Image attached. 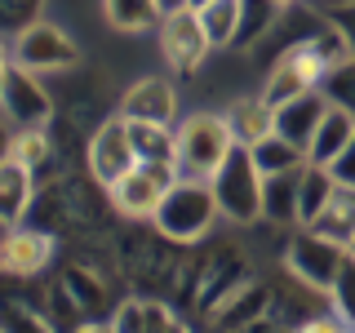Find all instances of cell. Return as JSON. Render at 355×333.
<instances>
[{
  "mask_svg": "<svg viewBox=\"0 0 355 333\" xmlns=\"http://www.w3.org/2000/svg\"><path fill=\"white\" fill-rule=\"evenodd\" d=\"M306 231H315V236H324V240L347 244V240L355 236V187H338V191H333V200L324 205V214L311 222Z\"/></svg>",
  "mask_w": 355,
  "mask_h": 333,
  "instance_id": "17",
  "label": "cell"
},
{
  "mask_svg": "<svg viewBox=\"0 0 355 333\" xmlns=\"http://www.w3.org/2000/svg\"><path fill=\"white\" fill-rule=\"evenodd\" d=\"M347 253H351V258H355V236H351V240H347Z\"/></svg>",
  "mask_w": 355,
  "mask_h": 333,
  "instance_id": "30",
  "label": "cell"
},
{
  "mask_svg": "<svg viewBox=\"0 0 355 333\" xmlns=\"http://www.w3.org/2000/svg\"><path fill=\"white\" fill-rule=\"evenodd\" d=\"M200 22H205L214 49H227L244 31V0H209V5H200Z\"/></svg>",
  "mask_w": 355,
  "mask_h": 333,
  "instance_id": "19",
  "label": "cell"
},
{
  "mask_svg": "<svg viewBox=\"0 0 355 333\" xmlns=\"http://www.w3.org/2000/svg\"><path fill=\"white\" fill-rule=\"evenodd\" d=\"M187 5H191V9H200V5H209V0H187Z\"/></svg>",
  "mask_w": 355,
  "mask_h": 333,
  "instance_id": "31",
  "label": "cell"
},
{
  "mask_svg": "<svg viewBox=\"0 0 355 333\" xmlns=\"http://www.w3.org/2000/svg\"><path fill=\"white\" fill-rule=\"evenodd\" d=\"M297 333H355V325L342 316H311V320H302Z\"/></svg>",
  "mask_w": 355,
  "mask_h": 333,
  "instance_id": "26",
  "label": "cell"
},
{
  "mask_svg": "<svg viewBox=\"0 0 355 333\" xmlns=\"http://www.w3.org/2000/svg\"><path fill=\"white\" fill-rule=\"evenodd\" d=\"M5 58L22 62L27 71H36V76H53V71H71V67L80 62V49H76V40L67 36L62 27L36 18V22H27V27L14 31Z\"/></svg>",
  "mask_w": 355,
  "mask_h": 333,
  "instance_id": "3",
  "label": "cell"
},
{
  "mask_svg": "<svg viewBox=\"0 0 355 333\" xmlns=\"http://www.w3.org/2000/svg\"><path fill=\"white\" fill-rule=\"evenodd\" d=\"M218 218H222V209H218V196H214L209 178H178L169 191H164L160 209H155V227L178 244L205 240Z\"/></svg>",
  "mask_w": 355,
  "mask_h": 333,
  "instance_id": "1",
  "label": "cell"
},
{
  "mask_svg": "<svg viewBox=\"0 0 355 333\" xmlns=\"http://www.w3.org/2000/svg\"><path fill=\"white\" fill-rule=\"evenodd\" d=\"M306 169V164H302ZM302 169L284 173H262V214L275 222H297V205H302Z\"/></svg>",
  "mask_w": 355,
  "mask_h": 333,
  "instance_id": "14",
  "label": "cell"
},
{
  "mask_svg": "<svg viewBox=\"0 0 355 333\" xmlns=\"http://www.w3.org/2000/svg\"><path fill=\"white\" fill-rule=\"evenodd\" d=\"M236 147L222 111H196L178 125V178H214Z\"/></svg>",
  "mask_w": 355,
  "mask_h": 333,
  "instance_id": "2",
  "label": "cell"
},
{
  "mask_svg": "<svg viewBox=\"0 0 355 333\" xmlns=\"http://www.w3.org/2000/svg\"><path fill=\"white\" fill-rule=\"evenodd\" d=\"M160 5H164V14H169V9H182L187 0H160Z\"/></svg>",
  "mask_w": 355,
  "mask_h": 333,
  "instance_id": "29",
  "label": "cell"
},
{
  "mask_svg": "<svg viewBox=\"0 0 355 333\" xmlns=\"http://www.w3.org/2000/svg\"><path fill=\"white\" fill-rule=\"evenodd\" d=\"M5 160L40 169V164L49 160V138H44V129H18L14 138H9V147H5Z\"/></svg>",
  "mask_w": 355,
  "mask_h": 333,
  "instance_id": "23",
  "label": "cell"
},
{
  "mask_svg": "<svg viewBox=\"0 0 355 333\" xmlns=\"http://www.w3.org/2000/svg\"><path fill=\"white\" fill-rule=\"evenodd\" d=\"M103 18H107V27L133 36V31L160 27V22H164V5H160V0H103Z\"/></svg>",
  "mask_w": 355,
  "mask_h": 333,
  "instance_id": "16",
  "label": "cell"
},
{
  "mask_svg": "<svg viewBox=\"0 0 355 333\" xmlns=\"http://www.w3.org/2000/svg\"><path fill=\"white\" fill-rule=\"evenodd\" d=\"M49 258H53V240L44 236V231H31V227H9L5 231V244H0V266H5L9 275L27 280V275L44 271Z\"/></svg>",
  "mask_w": 355,
  "mask_h": 333,
  "instance_id": "12",
  "label": "cell"
},
{
  "mask_svg": "<svg viewBox=\"0 0 355 333\" xmlns=\"http://www.w3.org/2000/svg\"><path fill=\"white\" fill-rule=\"evenodd\" d=\"M133 147H138V164H173L178 169V133L169 125H142L129 120Z\"/></svg>",
  "mask_w": 355,
  "mask_h": 333,
  "instance_id": "18",
  "label": "cell"
},
{
  "mask_svg": "<svg viewBox=\"0 0 355 333\" xmlns=\"http://www.w3.org/2000/svg\"><path fill=\"white\" fill-rule=\"evenodd\" d=\"M222 116H227L236 142H240V147H249V151L275 133V107H266L262 98H258V103H236L231 111H222Z\"/></svg>",
  "mask_w": 355,
  "mask_h": 333,
  "instance_id": "15",
  "label": "cell"
},
{
  "mask_svg": "<svg viewBox=\"0 0 355 333\" xmlns=\"http://www.w3.org/2000/svg\"><path fill=\"white\" fill-rule=\"evenodd\" d=\"M0 103H5V116L14 129H44L53 116L49 94L40 89L36 71H27L22 62L5 58V76H0Z\"/></svg>",
  "mask_w": 355,
  "mask_h": 333,
  "instance_id": "6",
  "label": "cell"
},
{
  "mask_svg": "<svg viewBox=\"0 0 355 333\" xmlns=\"http://www.w3.org/2000/svg\"><path fill=\"white\" fill-rule=\"evenodd\" d=\"M351 138H355V111L324 98V111H320L315 129H311V142H306V160L329 169V164L351 147Z\"/></svg>",
  "mask_w": 355,
  "mask_h": 333,
  "instance_id": "10",
  "label": "cell"
},
{
  "mask_svg": "<svg viewBox=\"0 0 355 333\" xmlns=\"http://www.w3.org/2000/svg\"><path fill=\"white\" fill-rule=\"evenodd\" d=\"M320 111H324V98H315V94L297 98V103H288V107L275 111V133L288 138V142H297V147H306L311 129H315V120H320Z\"/></svg>",
  "mask_w": 355,
  "mask_h": 333,
  "instance_id": "20",
  "label": "cell"
},
{
  "mask_svg": "<svg viewBox=\"0 0 355 333\" xmlns=\"http://www.w3.org/2000/svg\"><path fill=\"white\" fill-rule=\"evenodd\" d=\"M31 200H36V169H27L18 160H5L0 164V218H5V231L22 222Z\"/></svg>",
  "mask_w": 355,
  "mask_h": 333,
  "instance_id": "13",
  "label": "cell"
},
{
  "mask_svg": "<svg viewBox=\"0 0 355 333\" xmlns=\"http://www.w3.org/2000/svg\"><path fill=\"white\" fill-rule=\"evenodd\" d=\"M275 5H280V9H288V5H293V0H275Z\"/></svg>",
  "mask_w": 355,
  "mask_h": 333,
  "instance_id": "32",
  "label": "cell"
},
{
  "mask_svg": "<svg viewBox=\"0 0 355 333\" xmlns=\"http://www.w3.org/2000/svg\"><path fill=\"white\" fill-rule=\"evenodd\" d=\"M125 120H142V125H173L178 120V89L164 76H147V80L129 85L125 103H120Z\"/></svg>",
  "mask_w": 355,
  "mask_h": 333,
  "instance_id": "11",
  "label": "cell"
},
{
  "mask_svg": "<svg viewBox=\"0 0 355 333\" xmlns=\"http://www.w3.org/2000/svg\"><path fill=\"white\" fill-rule=\"evenodd\" d=\"M173 182H178L173 164H138L116 187H107V196L116 205V214L125 218H155V209H160V200Z\"/></svg>",
  "mask_w": 355,
  "mask_h": 333,
  "instance_id": "7",
  "label": "cell"
},
{
  "mask_svg": "<svg viewBox=\"0 0 355 333\" xmlns=\"http://www.w3.org/2000/svg\"><path fill=\"white\" fill-rule=\"evenodd\" d=\"M342 258H347V244L324 240V236H315V231H302V236L293 240V249H288V271L302 284L329 293L333 280H338V271H342Z\"/></svg>",
  "mask_w": 355,
  "mask_h": 333,
  "instance_id": "9",
  "label": "cell"
},
{
  "mask_svg": "<svg viewBox=\"0 0 355 333\" xmlns=\"http://www.w3.org/2000/svg\"><path fill=\"white\" fill-rule=\"evenodd\" d=\"M253 160H258L262 173H284V169H302V164H311L306 160V147L280 138V133H271L266 142H258V147H253Z\"/></svg>",
  "mask_w": 355,
  "mask_h": 333,
  "instance_id": "22",
  "label": "cell"
},
{
  "mask_svg": "<svg viewBox=\"0 0 355 333\" xmlns=\"http://www.w3.org/2000/svg\"><path fill=\"white\" fill-rule=\"evenodd\" d=\"M76 333H116L111 325H85V329H76Z\"/></svg>",
  "mask_w": 355,
  "mask_h": 333,
  "instance_id": "28",
  "label": "cell"
},
{
  "mask_svg": "<svg viewBox=\"0 0 355 333\" xmlns=\"http://www.w3.org/2000/svg\"><path fill=\"white\" fill-rule=\"evenodd\" d=\"M214 182V196H218V209L222 218H236V222H253L262 214V169L253 160L249 147H236L227 155V164L209 178Z\"/></svg>",
  "mask_w": 355,
  "mask_h": 333,
  "instance_id": "4",
  "label": "cell"
},
{
  "mask_svg": "<svg viewBox=\"0 0 355 333\" xmlns=\"http://www.w3.org/2000/svg\"><path fill=\"white\" fill-rule=\"evenodd\" d=\"M89 169H94V178L103 187H116L129 169H138V147H133V133H129L125 116L107 120L94 133V142H89Z\"/></svg>",
  "mask_w": 355,
  "mask_h": 333,
  "instance_id": "8",
  "label": "cell"
},
{
  "mask_svg": "<svg viewBox=\"0 0 355 333\" xmlns=\"http://www.w3.org/2000/svg\"><path fill=\"white\" fill-rule=\"evenodd\" d=\"M333 191H338L333 169H324V164H306V169H302V205H297V222L311 227V222L324 214V205L333 200Z\"/></svg>",
  "mask_w": 355,
  "mask_h": 333,
  "instance_id": "21",
  "label": "cell"
},
{
  "mask_svg": "<svg viewBox=\"0 0 355 333\" xmlns=\"http://www.w3.org/2000/svg\"><path fill=\"white\" fill-rule=\"evenodd\" d=\"M329 169H333V178H338V187H355V138H351V147L342 151Z\"/></svg>",
  "mask_w": 355,
  "mask_h": 333,
  "instance_id": "27",
  "label": "cell"
},
{
  "mask_svg": "<svg viewBox=\"0 0 355 333\" xmlns=\"http://www.w3.org/2000/svg\"><path fill=\"white\" fill-rule=\"evenodd\" d=\"M209 49H214V40H209L205 22H200V9L182 5V9H169L160 22V53L164 62H169V71L178 76H196L200 62L209 58Z\"/></svg>",
  "mask_w": 355,
  "mask_h": 333,
  "instance_id": "5",
  "label": "cell"
},
{
  "mask_svg": "<svg viewBox=\"0 0 355 333\" xmlns=\"http://www.w3.org/2000/svg\"><path fill=\"white\" fill-rule=\"evenodd\" d=\"M5 333H49L40 316H31L27 307H9V320H5Z\"/></svg>",
  "mask_w": 355,
  "mask_h": 333,
  "instance_id": "25",
  "label": "cell"
},
{
  "mask_svg": "<svg viewBox=\"0 0 355 333\" xmlns=\"http://www.w3.org/2000/svg\"><path fill=\"white\" fill-rule=\"evenodd\" d=\"M329 298H333V307H338V316L355 325V258L351 253L342 258V271H338V280H333Z\"/></svg>",
  "mask_w": 355,
  "mask_h": 333,
  "instance_id": "24",
  "label": "cell"
}]
</instances>
